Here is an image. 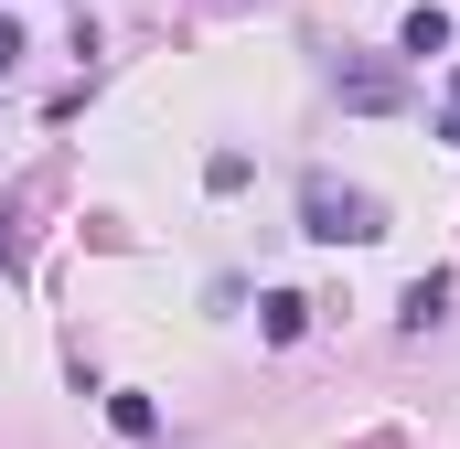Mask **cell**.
Returning <instances> with one entry per match:
<instances>
[{"instance_id":"cell-7","label":"cell","mask_w":460,"mask_h":449,"mask_svg":"<svg viewBox=\"0 0 460 449\" xmlns=\"http://www.w3.org/2000/svg\"><path fill=\"white\" fill-rule=\"evenodd\" d=\"M11 65H22V32H11V22H0V75H11Z\"/></svg>"},{"instance_id":"cell-2","label":"cell","mask_w":460,"mask_h":449,"mask_svg":"<svg viewBox=\"0 0 460 449\" xmlns=\"http://www.w3.org/2000/svg\"><path fill=\"white\" fill-rule=\"evenodd\" d=\"M396 97H407V86H396L385 65H353V75H343V108H364V118H385Z\"/></svg>"},{"instance_id":"cell-3","label":"cell","mask_w":460,"mask_h":449,"mask_svg":"<svg viewBox=\"0 0 460 449\" xmlns=\"http://www.w3.org/2000/svg\"><path fill=\"white\" fill-rule=\"evenodd\" d=\"M407 54H418V65L450 54V11H407Z\"/></svg>"},{"instance_id":"cell-5","label":"cell","mask_w":460,"mask_h":449,"mask_svg":"<svg viewBox=\"0 0 460 449\" xmlns=\"http://www.w3.org/2000/svg\"><path fill=\"white\" fill-rule=\"evenodd\" d=\"M439 300H450V278H418V289H407V332H429V321H439Z\"/></svg>"},{"instance_id":"cell-4","label":"cell","mask_w":460,"mask_h":449,"mask_svg":"<svg viewBox=\"0 0 460 449\" xmlns=\"http://www.w3.org/2000/svg\"><path fill=\"white\" fill-rule=\"evenodd\" d=\"M311 332V300H289V289H268V342H300Z\"/></svg>"},{"instance_id":"cell-1","label":"cell","mask_w":460,"mask_h":449,"mask_svg":"<svg viewBox=\"0 0 460 449\" xmlns=\"http://www.w3.org/2000/svg\"><path fill=\"white\" fill-rule=\"evenodd\" d=\"M300 235H322V246H375V235H385V204H375L364 182L311 172V182H300Z\"/></svg>"},{"instance_id":"cell-6","label":"cell","mask_w":460,"mask_h":449,"mask_svg":"<svg viewBox=\"0 0 460 449\" xmlns=\"http://www.w3.org/2000/svg\"><path fill=\"white\" fill-rule=\"evenodd\" d=\"M108 418L128 428V439H150V428H161V407H150V396H108Z\"/></svg>"}]
</instances>
